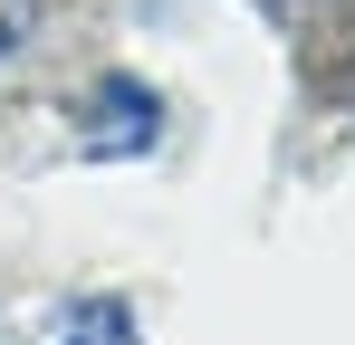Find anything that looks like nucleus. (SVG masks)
<instances>
[{
	"mask_svg": "<svg viewBox=\"0 0 355 345\" xmlns=\"http://www.w3.org/2000/svg\"><path fill=\"white\" fill-rule=\"evenodd\" d=\"M58 345H135V317H125L116 297H87V307H67Z\"/></svg>",
	"mask_w": 355,
	"mask_h": 345,
	"instance_id": "f257e3e1",
	"label": "nucleus"
},
{
	"mask_svg": "<svg viewBox=\"0 0 355 345\" xmlns=\"http://www.w3.org/2000/svg\"><path fill=\"white\" fill-rule=\"evenodd\" d=\"M39 19H49V0H0V57H19L39 39Z\"/></svg>",
	"mask_w": 355,
	"mask_h": 345,
	"instance_id": "f03ea898",
	"label": "nucleus"
}]
</instances>
